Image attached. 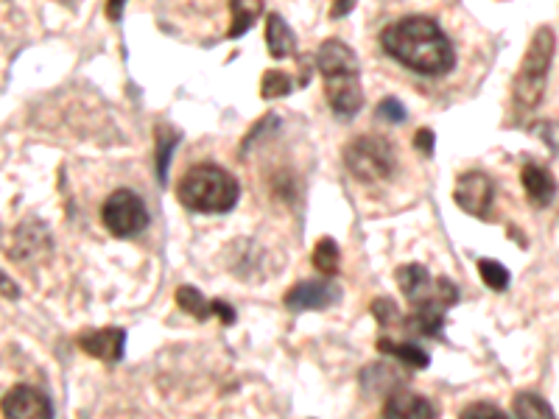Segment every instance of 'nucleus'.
<instances>
[{
  "mask_svg": "<svg viewBox=\"0 0 559 419\" xmlns=\"http://www.w3.org/2000/svg\"><path fill=\"white\" fill-rule=\"evenodd\" d=\"M294 90V82L288 73H280V70H266L263 73V82H260V95L263 98H286L288 93Z\"/></svg>",
  "mask_w": 559,
  "mask_h": 419,
  "instance_id": "20",
  "label": "nucleus"
},
{
  "mask_svg": "<svg viewBox=\"0 0 559 419\" xmlns=\"http://www.w3.org/2000/svg\"><path fill=\"white\" fill-rule=\"evenodd\" d=\"M372 313H375V319L381 322L383 327L386 325H395V322H400V313H397V305L392 302V299L381 297L375 305H372Z\"/></svg>",
  "mask_w": 559,
  "mask_h": 419,
  "instance_id": "24",
  "label": "nucleus"
},
{
  "mask_svg": "<svg viewBox=\"0 0 559 419\" xmlns=\"http://www.w3.org/2000/svg\"><path fill=\"white\" fill-rule=\"evenodd\" d=\"M520 182H523V190H526V196H529V202L534 207H548L554 202V196H557V179L543 165H523L520 168Z\"/></svg>",
  "mask_w": 559,
  "mask_h": 419,
  "instance_id": "13",
  "label": "nucleus"
},
{
  "mask_svg": "<svg viewBox=\"0 0 559 419\" xmlns=\"http://www.w3.org/2000/svg\"><path fill=\"white\" fill-rule=\"evenodd\" d=\"M492 196H495L492 179L481 171H467L456 179L453 199L470 216H487V210L492 207Z\"/></svg>",
  "mask_w": 559,
  "mask_h": 419,
  "instance_id": "9",
  "label": "nucleus"
},
{
  "mask_svg": "<svg viewBox=\"0 0 559 419\" xmlns=\"http://www.w3.org/2000/svg\"><path fill=\"white\" fill-rule=\"evenodd\" d=\"M123 6H126V0H107V17L110 20H121Z\"/></svg>",
  "mask_w": 559,
  "mask_h": 419,
  "instance_id": "28",
  "label": "nucleus"
},
{
  "mask_svg": "<svg viewBox=\"0 0 559 419\" xmlns=\"http://www.w3.org/2000/svg\"><path fill=\"white\" fill-rule=\"evenodd\" d=\"M3 414L6 419H54V406L48 394L20 383L3 397Z\"/></svg>",
  "mask_w": 559,
  "mask_h": 419,
  "instance_id": "8",
  "label": "nucleus"
},
{
  "mask_svg": "<svg viewBox=\"0 0 559 419\" xmlns=\"http://www.w3.org/2000/svg\"><path fill=\"white\" fill-rule=\"evenodd\" d=\"M375 115H378L381 121L389 123H403L409 118V112H406V107H403L397 98H383L381 104H378V109H375Z\"/></svg>",
  "mask_w": 559,
  "mask_h": 419,
  "instance_id": "22",
  "label": "nucleus"
},
{
  "mask_svg": "<svg viewBox=\"0 0 559 419\" xmlns=\"http://www.w3.org/2000/svg\"><path fill=\"white\" fill-rule=\"evenodd\" d=\"M459 419H509L501 411L498 406H492V403H473V406H467L462 411V417Z\"/></svg>",
  "mask_w": 559,
  "mask_h": 419,
  "instance_id": "23",
  "label": "nucleus"
},
{
  "mask_svg": "<svg viewBox=\"0 0 559 419\" xmlns=\"http://www.w3.org/2000/svg\"><path fill=\"white\" fill-rule=\"evenodd\" d=\"M123 344H126V333L121 327H104V330H90V333L79 336V347L87 355H93L98 361H107V364L121 361Z\"/></svg>",
  "mask_w": 559,
  "mask_h": 419,
  "instance_id": "12",
  "label": "nucleus"
},
{
  "mask_svg": "<svg viewBox=\"0 0 559 419\" xmlns=\"http://www.w3.org/2000/svg\"><path fill=\"white\" fill-rule=\"evenodd\" d=\"M171 151H174V140H165L163 132H160V143H157V176H160V182H165V168L171 160Z\"/></svg>",
  "mask_w": 559,
  "mask_h": 419,
  "instance_id": "25",
  "label": "nucleus"
},
{
  "mask_svg": "<svg viewBox=\"0 0 559 419\" xmlns=\"http://www.w3.org/2000/svg\"><path fill=\"white\" fill-rule=\"evenodd\" d=\"M381 45L386 54L397 59L403 68L423 76H445L456 65V51L448 34L431 17H400L397 23L383 28Z\"/></svg>",
  "mask_w": 559,
  "mask_h": 419,
  "instance_id": "1",
  "label": "nucleus"
},
{
  "mask_svg": "<svg viewBox=\"0 0 559 419\" xmlns=\"http://www.w3.org/2000/svg\"><path fill=\"white\" fill-rule=\"evenodd\" d=\"M414 146L423 151L425 157H431V154H434V132H431V129H420V132L414 135Z\"/></svg>",
  "mask_w": 559,
  "mask_h": 419,
  "instance_id": "26",
  "label": "nucleus"
},
{
  "mask_svg": "<svg viewBox=\"0 0 559 419\" xmlns=\"http://www.w3.org/2000/svg\"><path fill=\"white\" fill-rule=\"evenodd\" d=\"M177 305L185 313L196 316L199 322H205V319H210V316H219L224 325H232V322H235V311H232L224 299H205L202 297V291L193 288V285H179Z\"/></svg>",
  "mask_w": 559,
  "mask_h": 419,
  "instance_id": "11",
  "label": "nucleus"
},
{
  "mask_svg": "<svg viewBox=\"0 0 559 419\" xmlns=\"http://www.w3.org/2000/svg\"><path fill=\"white\" fill-rule=\"evenodd\" d=\"M554 31L551 28H537V34L529 42V51L520 62L518 76H515V87H512V98H515V109L518 112H532L540 107L543 93L548 84V70H551V59H554Z\"/></svg>",
  "mask_w": 559,
  "mask_h": 419,
  "instance_id": "5",
  "label": "nucleus"
},
{
  "mask_svg": "<svg viewBox=\"0 0 559 419\" xmlns=\"http://www.w3.org/2000/svg\"><path fill=\"white\" fill-rule=\"evenodd\" d=\"M355 0H333V9H330V17L333 20H339V17H344V14L353 12Z\"/></svg>",
  "mask_w": 559,
  "mask_h": 419,
  "instance_id": "27",
  "label": "nucleus"
},
{
  "mask_svg": "<svg viewBox=\"0 0 559 419\" xmlns=\"http://www.w3.org/2000/svg\"><path fill=\"white\" fill-rule=\"evenodd\" d=\"M238 196V179L216 163L193 165L177 185V199L193 213H230Z\"/></svg>",
  "mask_w": 559,
  "mask_h": 419,
  "instance_id": "4",
  "label": "nucleus"
},
{
  "mask_svg": "<svg viewBox=\"0 0 559 419\" xmlns=\"http://www.w3.org/2000/svg\"><path fill=\"white\" fill-rule=\"evenodd\" d=\"M314 266L319 274H325V277H333V274H339V266H341V252H339V244L333 241V238H322L314 249Z\"/></svg>",
  "mask_w": 559,
  "mask_h": 419,
  "instance_id": "19",
  "label": "nucleus"
},
{
  "mask_svg": "<svg viewBox=\"0 0 559 419\" xmlns=\"http://www.w3.org/2000/svg\"><path fill=\"white\" fill-rule=\"evenodd\" d=\"M316 65L325 76V95H328L330 109L339 118H353L358 109L364 107V93H361V79H358V59L353 48L341 40H328L316 51Z\"/></svg>",
  "mask_w": 559,
  "mask_h": 419,
  "instance_id": "3",
  "label": "nucleus"
},
{
  "mask_svg": "<svg viewBox=\"0 0 559 419\" xmlns=\"http://www.w3.org/2000/svg\"><path fill=\"white\" fill-rule=\"evenodd\" d=\"M383 419H437V408L414 392H395L383 403Z\"/></svg>",
  "mask_w": 559,
  "mask_h": 419,
  "instance_id": "14",
  "label": "nucleus"
},
{
  "mask_svg": "<svg viewBox=\"0 0 559 419\" xmlns=\"http://www.w3.org/2000/svg\"><path fill=\"white\" fill-rule=\"evenodd\" d=\"M101 221H104L107 232H112L115 238H135L149 224L146 202L137 196L135 190H115V193L107 196V202L101 207Z\"/></svg>",
  "mask_w": 559,
  "mask_h": 419,
  "instance_id": "7",
  "label": "nucleus"
},
{
  "mask_svg": "<svg viewBox=\"0 0 559 419\" xmlns=\"http://www.w3.org/2000/svg\"><path fill=\"white\" fill-rule=\"evenodd\" d=\"M266 42H269V54L274 59H286V56L297 54L294 31L288 28V23L280 14H269V20H266Z\"/></svg>",
  "mask_w": 559,
  "mask_h": 419,
  "instance_id": "15",
  "label": "nucleus"
},
{
  "mask_svg": "<svg viewBox=\"0 0 559 419\" xmlns=\"http://www.w3.org/2000/svg\"><path fill=\"white\" fill-rule=\"evenodd\" d=\"M341 299V288L330 280H305L288 288L286 308L288 311H322Z\"/></svg>",
  "mask_w": 559,
  "mask_h": 419,
  "instance_id": "10",
  "label": "nucleus"
},
{
  "mask_svg": "<svg viewBox=\"0 0 559 419\" xmlns=\"http://www.w3.org/2000/svg\"><path fill=\"white\" fill-rule=\"evenodd\" d=\"M478 274L492 291H506L509 288V271L498 260H478Z\"/></svg>",
  "mask_w": 559,
  "mask_h": 419,
  "instance_id": "21",
  "label": "nucleus"
},
{
  "mask_svg": "<svg viewBox=\"0 0 559 419\" xmlns=\"http://www.w3.org/2000/svg\"><path fill=\"white\" fill-rule=\"evenodd\" d=\"M397 285L411 302V333L437 338L442 336L445 311L459 302V288L448 277H431L420 263H406L395 271Z\"/></svg>",
  "mask_w": 559,
  "mask_h": 419,
  "instance_id": "2",
  "label": "nucleus"
},
{
  "mask_svg": "<svg viewBox=\"0 0 559 419\" xmlns=\"http://www.w3.org/2000/svg\"><path fill=\"white\" fill-rule=\"evenodd\" d=\"M512 411H515V419H557L554 408L548 406V400H543L540 394L534 392L515 394Z\"/></svg>",
  "mask_w": 559,
  "mask_h": 419,
  "instance_id": "18",
  "label": "nucleus"
},
{
  "mask_svg": "<svg viewBox=\"0 0 559 419\" xmlns=\"http://www.w3.org/2000/svg\"><path fill=\"white\" fill-rule=\"evenodd\" d=\"M344 165L358 182H386L397 171V151L395 146L378 135H361L347 143L344 149Z\"/></svg>",
  "mask_w": 559,
  "mask_h": 419,
  "instance_id": "6",
  "label": "nucleus"
},
{
  "mask_svg": "<svg viewBox=\"0 0 559 419\" xmlns=\"http://www.w3.org/2000/svg\"><path fill=\"white\" fill-rule=\"evenodd\" d=\"M230 9L232 23L227 37H230V40H238V37H244L246 31L252 28V23L260 17V12H263V0H230Z\"/></svg>",
  "mask_w": 559,
  "mask_h": 419,
  "instance_id": "17",
  "label": "nucleus"
},
{
  "mask_svg": "<svg viewBox=\"0 0 559 419\" xmlns=\"http://www.w3.org/2000/svg\"><path fill=\"white\" fill-rule=\"evenodd\" d=\"M378 350L383 355H392L403 366L411 369H425L431 364V355L420 347V344H411V341H389V338H378Z\"/></svg>",
  "mask_w": 559,
  "mask_h": 419,
  "instance_id": "16",
  "label": "nucleus"
}]
</instances>
